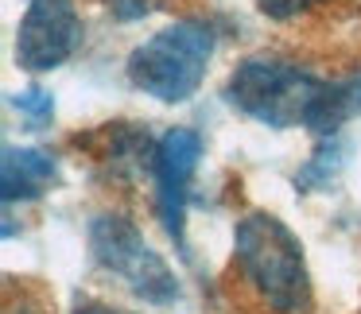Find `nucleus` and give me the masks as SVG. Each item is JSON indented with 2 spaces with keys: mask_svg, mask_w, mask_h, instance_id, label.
<instances>
[{
  "mask_svg": "<svg viewBox=\"0 0 361 314\" xmlns=\"http://www.w3.org/2000/svg\"><path fill=\"white\" fill-rule=\"evenodd\" d=\"M233 256L249 287L276 314L311 310V280L303 264V244L276 213L252 210L233 229Z\"/></svg>",
  "mask_w": 361,
  "mask_h": 314,
  "instance_id": "nucleus-1",
  "label": "nucleus"
},
{
  "mask_svg": "<svg viewBox=\"0 0 361 314\" xmlns=\"http://www.w3.org/2000/svg\"><path fill=\"white\" fill-rule=\"evenodd\" d=\"M214 47H218V35L210 24L179 20V24L156 32L152 39H144L128 55V82L164 105L190 101L206 78Z\"/></svg>",
  "mask_w": 361,
  "mask_h": 314,
  "instance_id": "nucleus-2",
  "label": "nucleus"
},
{
  "mask_svg": "<svg viewBox=\"0 0 361 314\" xmlns=\"http://www.w3.org/2000/svg\"><path fill=\"white\" fill-rule=\"evenodd\" d=\"M322 82L314 74H307L299 63L291 58H276V55H249L233 66L226 82V101L237 113L260 120V125L283 128L303 125L307 109H311L314 94Z\"/></svg>",
  "mask_w": 361,
  "mask_h": 314,
  "instance_id": "nucleus-3",
  "label": "nucleus"
},
{
  "mask_svg": "<svg viewBox=\"0 0 361 314\" xmlns=\"http://www.w3.org/2000/svg\"><path fill=\"white\" fill-rule=\"evenodd\" d=\"M90 252L94 260L113 272L133 295H140L144 303H171L179 299V280L167 268V260L144 241V233L128 218L117 213H97L90 221Z\"/></svg>",
  "mask_w": 361,
  "mask_h": 314,
  "instance_id": "nucleus-4",
  "label": "nucleus"
},
{
  "mask_svg": "<svg viewBox=\"0 0 361 314\" xmlns=\"http://www.w3.org/2000/svg\"><path fill=\"white\" fill-rule=\"evenodd\" d=\"M82 43V16L74 0H27L16 27V63L27 74L63 66Z\"/></svg>",
  "mask_w": 361,
  "mask_h": 314,
  "instance_id": "nucleus-5",
  "label": "nucleus"
},
{
  "mask_svg": "<svg viewBox=\"0 0 361 314\" xmlns=\"http://www.w3.org/2000/svg\"><path fill=\"white\" fill-rule=\"evenodd\" d=\"M198 159H202V136L195 128H167L156 144V206H159V221L164 229L183 244V210H187V187L198 171Z\"/></svg>",
  "mask_w": 361,
  "mask_h": 314,
  "instance_id": "nucleus-6",
  "label": "nucleus"
},
{
  "mask_svg": "<svg viewBox=\"0 0 361 314\" xmlns=\"http://www.w3.org/2000/svg\"><path fill=\"white\" fill-rule=\"evenodd\" d=\"M59 182V163L51 151L43 148H4L0 159V187H4V202H32V198L47 194Z\"/></svg>",
  "mask_w": 361,
  "mask_h": 314,
  "instance_id": "nucleus-7",
  "label": "nucleus"
},
{
  "mask_svg": "<svg viewBox=\"0 0 361 314\" xmlns=\"http://www.w3.org/2000/svg\"><path fill=\"white\" fill-rule=\"evenodd\" d=\"M357 113H361V74H353L345 82H322L303 125L319 136H338V128Z\"/></svg>",
  "mask_w": 361,
  "mask_h": 314,
  "instance_id": "nucleus-8",
  "label": "nucleus"
},
{
  "mask_svg": "<svg viewBox=\"0 0 361 314\" xmlns=\"http://www.w3.org/2000/svg\"><path fill=\"white\" fill-rule=\"evenodd\" d=\"M345 156H350V144L338 140V136H322L319 148L311 151V159L295 171V187L307 190V194H311V190H330V182H334L345 167Z\"/></svg>",
  "mask_w": 361,
  "mask_h": 314,
  "instance_id": "nucleus-9",
  "label": "nucleus"
},
{
  "mask_svg": "<svg viewBox=\"0 0 361 314\" xmlns=\"http://www.w3.org/2000/svg\"><path fill=\"white\" fill-rule=\"evenodd\" d=\"M12 105H16V113L27 117L32 125H47V120L55 117V97H51L43 86H32V89H24V94H16Z\"/></svg>",
  "mask_w": 361,
  "mask_h": 314,
  "instance_id": "nucleus-10",
  "label": "nucleus"
},
{
  "mask_svg": "<svg viewBox=\"0 0 361 314\" xmlns=\"http://www.w3.org/2000/svg\"><path fill=\"white\" fill-rule=\"evenodd\" d=\"M303 4L307 0H257V8L264 12L268 20H291V16L303 12Z\"/></svg>",
  "mask_w": 361,
  "mask_h": 314,
  "instance_id": "nucleus-11",
  "label": "nucleus"
},
{
  "mask_svg": "<svg viewBox=\"0 0 361 314\" xmlns=\"http://www.w3.org/2000/svg\"><path fill=\"white\" fill-rule=\"evenodd\" d=\"M109 8L117 20H140L148 16V0H109Z\"/></svg>",
  "mask_w": 361,
  "mask_h": 314,
  "instance_id": "nucleus-12",
  "label": "nucleus"
},
{
  "mask_svg": "<svg viewBox=\"0 0 361 314\" xmlns=\"http://www.w3.org/2000/svg\"><path fill=\"white\" fill-rule=\"evenodd\" d=\"M74 314H125V310H117V306H109V303H78L74 306Z\"/></svg>",
  "mask_w": 361,
  "mask_h": 314,
  "instance_id": "nucleus-13",
  "label": "nucleus"
}]
</instances>
